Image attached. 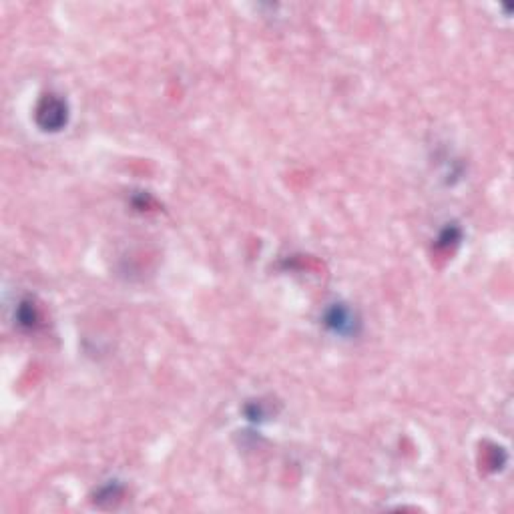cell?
I'll return each mask as SVG.
<instances>
[{
  "instance_id": "cell-1",
  "label": "cell",
  "mask_w": 514,
  "mask_h": 514,
  "mask_svg": "<svg viewBox=\"0 0 514 514\" xmlns=\"http://www.w3.org/2000/svg\"><path fill=\"white\" fill-rule=\"evenodd\" d=\"M37 121L44 131H59L66 123V107L54 95H47L37 109Z\"/></svg>"
},
{
  "instance_id": "cell-2",
  "label": "cell",
  "mask_w": 514,
  "mask_h": 514,
  "mask_svg": "<svg viewBox=\"0 0 514 514\" xmlns=\"http://www.w3.org/2000/svg\"><path fill=\"white\" fill-rule=\"evenodd\" d=\"M328 323H330V325H334L335 332H340V334H342V332H346V328L347 330H352V318H349V313L344 311L342 308L332 309V313L328 316Z\"/></svg>"
}]
</instances>
